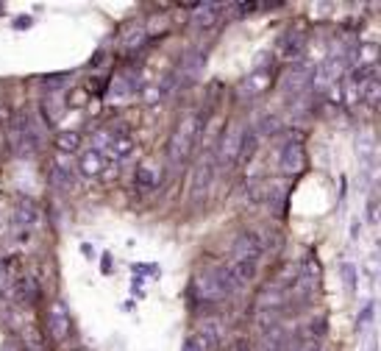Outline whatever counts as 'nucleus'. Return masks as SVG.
Instances as JSON below:
<instances>
[{
    "label": "nucleus",
    "instance_id": "20",
    "mask_svg": "<svg viewBox=\"0 0 381 351\" xmlns=\"http://www.w3.org/2000/svg\"><path fill=\"white\" fill-rule=\"evenodd\" d=\"M53 181L59 184V187H64V190H70L73 187V167H67V165H61V162H56L53 165Z\"/></svg>",
    "mask_w": 381,
    "mask_h": 351
},
{
    "label": "nucleus",
    "instance_id": "6",
    "mask_svg": "<svg viewBox=\"0 0 381 351\" xmlns=\"http://www.w3.org/2000/svg\"><path fill=\"white\" fill-rule=\"evenodd\" d=\"M278 167H281L284 176H298L306 167V154H304L301 140H290V142L281 145V151H278Z\"/></svg>",
    "mask_w": 381,
    "mask_h": 351
},
{
    "label": "nucleus",
    "instance_id": "18",
    "mask_svg": "<svg viewBox=\"0 0 381 351\" xmlns=\"http://www.w3.org/2000/svg\"><path fill=\"white\" fill-rule=\"evenodd\" d=\"M56 148L61 154H75L81 148V134L78 131H61V134H56Z\"/></svg>",
    "mask_w": 381,
    "mask_h": 351
},
{
    "label": "nucleus",
    "instance_id": "8",
    "mask_svg": "<svg viewBox=\"0 0 381 351\" xmlns=\"http://www.w3.org/2000/svg\"><path fill=\"white\" fill-rule=\"evenodd\" d=\"M223 268H225V274H228V282H231L234 293H237L239 287H245L248 282H253V279H256V271H259L256 262H245V260H228Z\"/></svg>",
    "mask_w": 381,
    "mask_h": 351
},
{
    "label": "nucleus",
    "instance_id": "16",
    "mask_svg": "<svg viewBox=\"0 0 381 351\" xmlns=\"http://www.w3.org/2000/svg\"><path fill=\"white\" fill-rule=\"evenodd\" d=\"M359 98H362V103H368V106H376V103H379V98H381L379 75L362 81V87H359Z\"/></svg>",
    "mask_w": 381,
    "mask_h": 351
},
{
    "label": "nucleus",
    "instance_id": "14",
    "mask_svg": "<svg viewBox=\"0 0 381 351\" xmlns=\"http://www.w3.org/2000/svg\"><path fill=\"white\" fill-rule=\"evenodd\" d=\"M103 165H106V162H103V154H98V151L92 148V151H84V154H81L78 170L92 179V176H100V173H103Z\"/></svg>",
    "mask_w": 381,
    "mask_h": 351
},
{
    "label": "nucleus",
    "instance_id": "4",
    "mask_svg": "<svg viewBox=\"0 0 381 351\" xmlns=\"http://www.w3.org/2000/svg\"><path fill=\"white\" fill-rule=\"evenodd\" d=\"M45 327H47V335L53 343H64L70 338V329H73V321H70V310L61 299H56L50 307H47V318H45Z\"/></svg>",
    "mask_w": 381,
    "mask_h": 351
},
{
    "label": "nucleus",
    "instance_id": "25",
    "mask_svg": "<svg viewBox=\"0 0 381 351\" xmlns=\"http://www.w3.org/2000/svg\"><path fill=\"white\" fill-rule=\"evenodd\" d=\"M0 351H22V349H20L14 341H8V343H3V349H0Z\"/></svg>",
    "mask_w": 381,
    "mask_h": 351
},
{
    "label": "nucleus",
    "instance_id": "3",
    "mask_svg": "<svg viewBox=\"0 0 381 351\" xmlns=\"http://www.w3.org/2000/svg\"><path fill=\"white\" fill-rule=\"evenodd\" d=\"M245 137H248V128L242 123H231L223 131V137H220V142L214 148V165L217 167H234L239 162V156H242Z\"/></svg>",
    "mask_w": 381,
    "mask_h": 351
},
{
    "label": "nucleus",
    "instance_id": "1",
    "mask_svg": "<svg viewBox=\"0 0 381 351\" xmlns=\"http://www.w3.org/2000/svg\"><path fill=\"white\" fill-rule=\"evenodd\" d=\"M200 131H203V114H197V112L184 114L176 123V128H173V134L167 140V159H170V165H184L190 159V154L197 145Z\"/></svg>",
    "mask_w": 381,
    "mask_h": 351
},
{
    "label": "nucleus",
    "instance_id": "5",
    "mask_svg": "<svg viewBox=\"0 0 381 351\" xmlns=\"http://www.w3.org/2000/svg\"><path fill=\"white\" fill-rule=\"evenodd\" d=\"M262 254H264V240L259 234H253V232H239L237 240L231 243L228 260H245V262H256L259 265Z\"/></svg>",
    "mask_w": 381,
    "mask_h": 351
},
{
    "label": "nucleus",
    "instance_id": "13",
    "mask_svg": "<svg viewBox=\"0 0 381 351\" xmlns=\"http://www.w3.org/2000/svg\"><path fill=\"white\" fill-rule=\"evenodd\" d=\"M162 181V170L156 165H140L137 173H134V184L140 190H156Z\"/></svg>",
    "mask_w": 381,
    "mask_h": 351
},
{
    "label": "nucleus",
    "instance_id": "17",
    "mask_svg": "<svg viewBox=\"0 0 381 351\" xmlns=\"http://www.w3.org/2000/svg\"><path fill=\"white\" fill-rule=\"evenodd\" d=\"M109 154H112L114 159H128V156L134 154V140L126 137V134H117V137L112 140V145H109Z\"/></svg>",
    "mask_w": 381,
    "mask_h": 351
},
{
    "label": "nucleus",
    "instance_id": "22",
    "mask_svg": "<svg viewBox=\"0 0 381 351\" xmlns=\"http://www.w3.org/2000/svg\"><path fill=\"white\" fill-rule=\"evenodd\" d=\"M17 299H20V301L25 299L28 304L36 299V287H33V282H31V279H22V282L17 285Z\"/></svg>",
    "mask_w": 381,
    "mask_h": 351
},
{
    "label": "nucleus",
    "instance_id": "2",
    "mask_svg": "<svg viewBox=\"0 0 381 351\" xmlns=\"http://www.w3.org/2000/svg\"><path fill=\"white\" fill-rule=\"evenodd\" d=\"M192 293H195V299L203 301V304H217V301H225V299L234 293V287H231L228 274H225L223 265H209L203 274L195 276Z\"/></svg>",
    "mask_w": 381,
    "mask_h": 351
},
{
    "label": "nucleus",
    "instance_id": "19",
    "mask_svg": "<svg viewBox=\"0 0 381 351\" xmlns=\"http://www.w3.org/2000/svg\"><path fill=\"white\" fill-rule=\"evenodd\" d=\"M267 84H270V70H259L242 84V89H248V95H259L267 89Z\"/></svg>",
    "mask_w": 381,
    "mask_h": 351
},
{
    "label": "nucleus",
    "instance_id": "24",
    "mask_svg": "<svg viewBox=\"0 0 381 351\" xmlns=\"http://www.w3.org/2000/svg\"><path fill=\"white\" fill-rule=\"evenodd\" d=\"M67 84V75H47L45 78V87L47 89H59V87H64Z\"/></svg>",
    "mask_w": 381,
    "mask_h": 351
},
{
    "label": "nucleus",
    "instance_id": "9",
    "mask_svg": "<svg viewBox=\"0 0 381 351\" xmlns=\"http://www.w3.org/2000/svg\"><path fill=\"white\" fill-rule=\"evenodd\" d=\"M220 3H197L192 11V28L197 31H209L217 20H220Z\"/></svg>",
    "mask_w": 381,
    "mask_h": 351
},
{
    "label": "nucleus",
    "instance_id": "15",
    "mask_svg": "<svg viewBox=\"0 0 381 351\" xmlns=\"http://www.w3.org/2000/svg\"><path fill=\"white\" fill-rule=\"evenodd\" d=\"M200 70H203V56L190 53V56L184 59V64H181V73H179V75L184 78V84H192V81H197Z\"/></svg>",
    "mask_w": 381,
    "mask_h": 351
},
{
    "label": "nucleus",
    "instance_id": "12",
    "mask_svg": "<svg viewBox=\"0 0 381 351\" xmlns=\"http://www.w3.org/2000/svg\"><path fill=\"white\" fill-rule=\"evenodd\" d=\"M284 92H292V95H301V92H306L309 87H312V73L306 70V67H295V70H290L287 75H284Z\"/></svg>",
    "mask_w": 381,
    "mask_h": 351
},
{
    "label": "nucleus",
    "instance_id": "7",
    "mask_svg": "<svg viewBox=\"0 0 381 351\" xmlns=\"http://www.w3.org/2000/svg\"><path fill=\"white\" fill-rule=\"evenodd\" d=\"M137 89H140V73H137V70H120V73L112 78L109 98L120 103V100H128Z\"/></svg>",
    "mask_w": 381,
    "mask_h": 351
},
{
    "label": "nucleus",
    "instance_id": "23",
    "mask_svg": "<svg viewBox=\"0 0 381 351\" xmlns=\"http://www.w3.org/2000/svg\"><path fill=\"white\" fill-rule=\"evenodd\" d=\"M17 221L31 226V223L36 221V209H33V204H28V201H25V207H20V209H17Z\"/></svg>",
    "mask_w": 381,
    "mask_h": 351
},
{
    "label": "nucleus",
    "instance_id": "21",
    "mask_svg": "<svg viewBox=\"0 0 381 351\" xmlns=\"http://www.w3.org/2000/svg\"><path fill=\"white\" fill-rule=\"evenodd\" d=\"M181 351H211V346L206 343V338L200 335V332H192L190 338H187V343H184V349Z\"/></svg>",
    "mask_w": 381,
    "mask_h": 351
},
{
    "label": "nucleus",
    "instance_id": "10",
    "mask_svg": "<svg viewBox=\"0 0 381 351\" xmlns=\"http://www.w3.org/2000/svg\"><path fill=\"white\" fill-rule=\"evenodd\" d=\"M211 176H214V154H209L206 159H200L197 167H195V179H192V193H195V198H200V193L209 190Z\"/></svg>",
    "mask_w": 381,
    "mask_h": 351
},
{
    "label": "nucleus",
    "instance_id": "11",
    "mask_svg": "<svg viewBox=\"0 0 381 351\" xmlns=\"http://www.w3.org/2000/svg\"><path fill=\"white\" fill-rule=\"evenodd\" d=\"M306 47V36L301 31H287L281 39H278V56L281 59H298Z\"/></svg>",
    "mask_w": 381,
    "mask_h": 351
}]
</instances>
